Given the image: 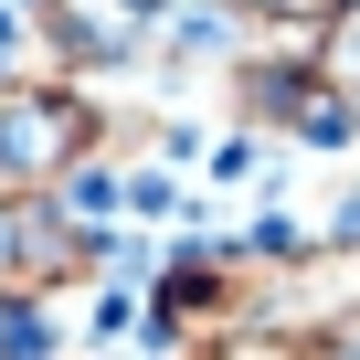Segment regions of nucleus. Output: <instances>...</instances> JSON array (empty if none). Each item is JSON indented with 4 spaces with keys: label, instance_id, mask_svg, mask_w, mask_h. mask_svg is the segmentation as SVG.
Segmentation results:
<instances>
[{
    "label": "nucleus",
    "instance_id": "4",
    "mask_svg": "<svg viewBox=\"0 0 360 360\" xmlns=\"http://www.w3.org/2000/svg\"><path fill=\"white\" fill-rule=\"evenodd\" d=\"M223 11H233L255 43H318V32L349 11V0H223Z\"/></svg>",
    "mask_w": 360,
    "mask_h": 360
},
{
    "label": "nucleus",
    "instance_id": "3",
    "mask_svg": "<svg viewBox=\"0 0 360 360\" xmlns=\"http://www.w3.org/2000/svg\"><path fill=\"white\" fill-rule=\"evenodd\" d=\"M106 286V233L64 202H0V307H64Z\"/></svg>",
    "mask_w": 360,
    "mask_h": 360
},
{
    "label": "nucleus",
    "instance_id": "1",
    "mask_svg": "<svg viewBox=\"0 0 360 360\" xmlns=\"http://www.w3.org/2000/svg\"><path fill=\"white\" fill-rule=\"evenodd\" d=\"M75 159H96V96L64 75H0V202H53Z\"/></svg>",
    "mask_w": 360,
    "mask_h": 360
},
{
    "label": "nucleus",
    "instance_id": "5",
    "mask_svg": "<svg viewBox=\"0 0 360 360\" xmlns=\"http://www.w3.org/2000/svg\"><path fill=\"white\" fill-rule=\"evenodd\" d=\"M307 64H318V85H328V96L349 106V127H360V0H349V11H339L318 43H307Z\"/></svg>",
    "mask_w": 360,
    "mask_h": 360
},
{
    "label": "nucleus",
    "instance_id": "6",
    "mask_svg": "<svg viewBox=\"0 0 360 360\" xmlns=\"http://www.w3.org/2000/svg\"><path fill=\"white\" fill-rule=\"evenodd\" d=\"M202 159H212V180H223V191H233V180H265V138H244V127H223Z\"/></svg>",
    "mask_w": 360,
    "mask_h": 360
},
{
    "label": "nucleus",
    "instance_id": "2",
    "mask_svg": "<svg viewBox=\"0 0 360 360\" xmlns=\"http://www.w3.org/2000/svg\"><path fill=\"white\" fill-rule=\"evenodd\" d=\"M22 22H32V64H43V75H64V85H117V75L148 64L169 0H22Z\"/></svg>",
    "mask_w": 360,
    "mask_h": 360
}]
</instances>
